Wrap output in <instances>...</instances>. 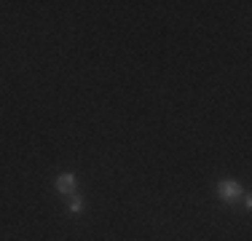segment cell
Wrapping results in <instances>:
<instances>
[{
  "mask_svg": "<svg viewBox=\"0 0 252 241\" xmlns=\"http://www.w3.org/2000/svg\"><path fill=\"white\" fill-rule=\"evenodd\" d=\"M54 188H57L59 196H73L78 188V177L73 172H59L57 180H54Z\"/></svg>",
  "mask_w": 252,
  "mask_h": 241,
  "instance_id": "2",
  "label": "cell"
},
{
  "mask_svg": "<svg viewBox=\"0 0 252 241\" xmlns=\"http://www.w3.org/2000/svg\"><path fill=\"white\" fill-rule=\"evenodd\" d=\"M215 193H218V198L223 204H236L239 198H242V185L236 182V180H220L218 188H215Z\"/></svg>",
  "mask_w": 252,
  "mask_h": 241,
  "instance_id": "1",
  "label": "cell"
},
{
  "mask_svg": "<svg viewBox=\"0 0 252 241\" xmlns=\"http://www.w3.org/2000/svg\"><path fill=\"white\" fill-rule=\"evenodd\" d=\"M67 207H70V212H73V214H81L83 209H86V198H83L81 193H73V196H70V204H67Z\"/></svg>",
  "mask_w": 252,
  "mask_h": 241,
  "instance_id": "3",
  "label": "cell"
},
{
  "mask_svg": "<svg viewBox=\"0 0 252 241\" xmlns=\"http://www.w3.org/2000/svg\"><path fill=\"white\" fill-rule=\"evenodd\" d=\"M239 201L244 204V209H250V207H252V196H250V193H242V198H239Z\"/></svg>",
  "mask_w": 252,
  "mask_h": 241,
  "instance_id": "4",
  "label": "cell"
}]
</instances>
